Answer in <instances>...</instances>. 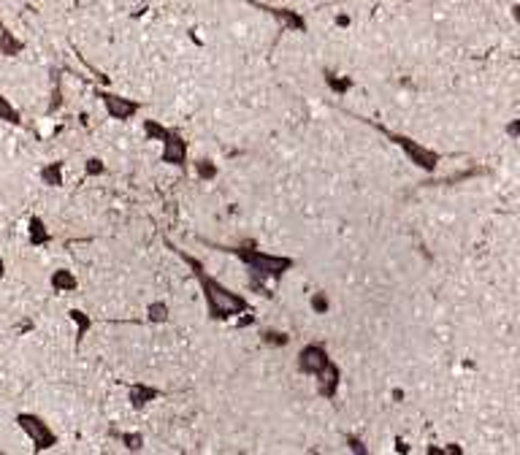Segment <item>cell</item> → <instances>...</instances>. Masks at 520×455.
I'll list each match as a JSON object with an SVG mask.
<instances>
[{"label": "cell", "mask_w": 520, "mask_h": 455, "mask_svg": "<svg viewBox=\"0 0 520 455\" xmlns=\"http://www.w3.org/2000/svg\"><path fill=\"white\" fill-rule=\"evenodd\" d=\"M176 252H179V249H176ZM179 258L195 274V279H198V285H201V290H204L206 309H209V318L212 320H233L236 315H244V312L250 309V301L241 298L236 290L225 287L222 282H217L212 274L204 271L201 260H195V258H190V255H184V252H179Z\"/></svg>", "instance_id": "obj_1"}, {"label": "cell", "mask_w": 520, "mask_h": 455, "mask_svg": "<svg viewBox=\"0 0 520 455\" xmlns=\"http://www.w3.org/2000/svg\"><path fill=\"white\" fill-rule=\"evenodd\" d=\"M252 276H266V279H282L285 274L296 266L293 258H285V255H268V252H260V249H230Z\"/></svg>", "instance_id": "obj_2"}, {"label": "cell", "mask_w": 520, "mask_h": 455, "mask_svg": "<svg viewBox=\"0 0 520 455\" xmlns=\"http://www.w3.org/2000/svg\"><path fill=\"white\" fill-rule=\"evenodd\" d=\"M14 420H17L19 431L33 442V450H36V453L52 450V447L57 445V434L52 431V425L43 420L41 414H36V412H19Z\"/></svg>", "instance_id": "obj_3"}, {"label": "cell", "mask_w": 520, "mask_h": 455, "mask_svg": "<svg viewBox=\"0 0 520 455\" xmlns=\"http://www.w3.org/2000/svg\"><path fill=\"white\" fill-rule=\"evenodd\" d=\"M388 138L409 157V163L412 166H418V168H423V171H436V166H439V155L433 152V149H429V146H423L420 141H415V138L409 136H401V133H388Z\"/></svg>", "instance_id": "obj_4"}, {"label": "cell", "mask_w": 520, "mask_h": 455, "mask_svg": "<svg viewBox=\"0 0 520 455\" xmlns=\"http://www.w3.org/2000/svg\"><path fill=\"white\" fill-rule=\"evenodd\" d=\"M95 95L100 98V103H103V109H106V114L111 120L128 122V120H133L141 111V103L133 100V98H125V95H117V92L111 90H95Z\"/></svg>", "instance_id": "obj_5"}, {"label": "cell", "mask_w": 520, "mask_h": 455, "mask_svg": "<svg viewBox=\"0 0 520 455\" xmlns=\"http://www.w3.org/2000/svg\"><path fill=\"white\" fill-rule=\"evenodd\" d=\"M331 364H334V361L328 358V353H325V347H323V344L309 342V344H303L301 353H299V368H301L303 374H309V377L323 374V371H325Z\"/></svg>", "instance_id": "obj_6"}, {"label": "cell", "mask_w": 520, "mask_h": 455, "mask_svg": "<svg viewBox=\"0 0 520 455\" xmlns=\"http://www.w3.org/2000/svg\"><path fill=\"white\" fill-rule=\"evenodd\" d=\"M160 396H163V390L155 388V385H149V382H133L128 388V401L133 410H147Z\"/></svg>", "instance_id": "obj_7"}, {"label": "cell", "mask_w": 520, "mask_h": 455, "mask_svg": "<svg viewBox=\"0 0 520 455\" xmlns=\"http://www.w3.org/2000/svg\"><path fill=\"white\" fill-rule=\"evenodd\" d=\"M160 157H163V163H169L173 168H182L187 163V141L173 131L171 136L163 141V155Z\"/></svg>", "instance_id": "obj_8"}, {"label": "cell", "mask_w": 520, "mask_h": 455, "mask_svg": "<svg viewBox=\"0 0 520 455\" xmlns=\"http://www.w3.org/2000/svg\"><path fill=\"white\" fill-rule=\"evenodd\" d=\"M268 14L282 25V27H288V30H293V33H306V19H303L299 11H290V8H268Z\"/></svg>", "instance_id": "obj_9"}, {"label": "cell", "mask_w": 520, "mask_h": 455, "mask_svg": "<svg viewBox=\"0 0 520 455\" xmlns=\"http://www.w3.org/2000/svg\"><path fill=\"white\" fill-rule=\"evenodd\" d=\"M49 287L54 293H74L79 287V279H76V274L68 271V269H54L52 276H49Z\"/></svg>", "instance_id": "obj_10"}, {"label": "cell", "mask_w": 520, "mask_h": 455, "mask_svg": "<svg viewBox=\"0 0 520 455\" xmlns=\"http://www.w3.org/2000/svg\"><path fill=\"white\" fill-rule=\"evenodd\" d=\"M22 52H25V41L0 22V54L3 57H19Z\"/></svg>", "instance_id": "obj_11"}, {"label": "cell", "mask_w": 520, "mask_h": 455, "mask_svg": "<svg viewBox=\"0 0 520 455\" xmlns=\"http://www.w3.org/2000/svg\"><path fill=\"white\" fill-rule=\"evenodd\" d=\"M28 241H30V247H43V244L52 241V233H49V228H46V223L39 214H33L28 220Z\"/></svg>", "instance_id": "obj_12"}, {"label": "cell", "mask_w": 520, "mask_h": 455, "mask_svg": "<svg viewBox=\"0 0 520 455\" xmlns=\"http://www.w3.org/2000/svg\"><path fill=\"white\" fill-rule=\"evenodd\" d=\"M65 166L60 163V160H54V163H46L41 171H39V179H41V184H46V187H63L65 184Z\"/></svg>", "instance_id": "obj_13"}, {"label": "cell", "mask_w": 520, "mask_h": 455, "mask_svg": "<svg viewBox=\"0 0 520 455\" xmlns=\"http://www.w3.org/2000/svg\"><path fill=\"white\" fill-rule=\"evenodd\" d=\"M141 131H144L147 141H158V144H163V141L173 133V131H169V128H166L163 122H158V120H144V122H141Z\"/></svg>", "instance_id": "obj_14"}, {"label": "cell", "mask_w": 520, "mask_h": 455, "mask_svg": "<svg viewBox=\"0 0 520 455\" xmlns=\"http://www.w3.org/2000/svg\"><path fill=\"white\" fill-rule=\"evenodd\" d=\"M0 120L6 122V125H14V128H19L22 125V111L0 92Z\"/></svg>", "instance_id": "obj_15"}, {"label": "cell", "mask_w": 520, "mask_h": 455, "mask_svg": "<svg viewBox=\"0 0 520 455\" xmlns=\"http://www.w3.org/2000/svg\"><path fill=\"white\" fill-rule=\"evenodd\" d=\"M325 85H328L331 90L336 92V95H347V92L355 87V82H352L349 76H342V74H334V71H328V68H325Z\"/></svg>", "instance_id": "obj_16"}, {"label": "cell", "mask_w": 520, "mask_h": 455, "mask_svg": "<svg viewBox=\"0 0 520 455\" xmlns=\"http://www.w3.org/2000/svg\"><path fill=\"white\" fill-rule=\"evenodd\" d=\"M68 318H71V322L76 325V344H82L85 336H87V331L92 328V320L87 318V312H82V309H71Z\"/></svg>", "instance_id": "obj_17"}, {"label": "cell", "mask_w": 520, "mask_h": 455, "mask_svg": "<svg viewBox=\"0 0 520 455\" xmlns=\"http://www.w3.org/2000/svg\"><path fill=\"white\" fill-rule=\"evenodd\" d=\"M169 315H171V309H169L166 301H152V304H147V320H149V322L160 325V322L169 320Z\"/></svg>", "instance_id": "obj_18"}, {"label": "cell", "mask_w": 520, "mask_h": 455, "mask_svg": "<svg viewBox=\"0 0 520 455\" xmlns=\"http://www.w3.org/2000/svg\"><path fill=\"white\" fill-rule=\"evenodd\" d=\"M260 342H263L266 347H285V344H290V336H288L285 331H263V333H260Z\"/></svg>", "instance_id": "obj_19"}, {"label": "cell", "mask_w": 520, "mask_h": 455, "mask_svg": "<svg viewBox=\"0 0 520 455\" xmlns=\"http://www.w3.org/2000/svg\"><path fill=\"white\" fill-rule=\"evenodd\" d=\"M120 442L125 445V450H130V453H138V450H144V436L141 434H130V431H125V434H120Z\"/></svg>", "instance_id": "obj_20"}, {"label": "cell", "mask_w": 520, "mask_h": 455, "mask_svg": "<svg viewBox=\"0 0 520 455\" xmlns=\"http://www.w3.org/2000/svg\"><path fill=\"white\" fill-rule=\"evenodd\" d=\"M195 171H198L201 179H215L217 177V166L212 163V160H206V157L195 160Z\"/></svg>", "instance_id": "obj_21"}, {"label": "cell", "mask_w": 520, "mask_h": 455, "mask_svg": "<svg viewBox=\"0 0 520 455\" xmlns=\"http://www.w3.org/2000/svg\"><path fill=\"white\" fill-rule=\"evenodd\" d=\"M85 174L87 177H100V174H106V163H103L100 157H89L85 163Z\"/></svg>", "instance_id": "obj_22"}, {"label": "cell", "mask_w": 520, "mask_h": 455, "mask_svg": "<svg viewBox=\"0 0 520 455\" xmlns=\"http://www.w3.org/2000/svg\"><path fill=\"white\" fill-rule=\"evenodd\" d=\"M309 304H312V309H314L317 315H325V312H328V307H331V304H328V296H325V293H314Z\"/></svg>", "instance_id": "obj_23"}, {"label": "cell", "mask_w": 520, "mask_h": 455, "mask_svg": "<svg viewBox=\"0 0 520 455\" xmlns=\"http://www.w3.org/2000/svg\"><path fill=\"white\" fill-rule=\"evenodd\" d=\"M507 136L520 138V120H510V122H507Z\"/></svg>", "instance_id": "obj_24"}, {"label": "cell", "mask_w": 520, "mask_h": 455, "mask_svg": "<svg viewBox=\"0 0 520 455\" xmlns=\"http://www.w3.org/2000/svg\"><path fill=\"white\" fill-rule=\"evenodd\" d=\"M349 450H352V453H366L363 442H360V439H355V436H349Z\"/></svg>", "instance_id": "obj_25"}, {"label": "cell", "mask_w": 520, "mask_h": 455, "mask_svg": "<svg viewBox=\"0 0 520 455\" xmlns=\"http://www.w3.org/2000/svg\"><path fill=\"white\" fill-rule=\"evenodd\" d=\"M510 16H512V22H515V25H520V3H515V5L510 8Z\"/></svg>", "instance_id": "obj_26"}, {"label": "cell", "mask_w": 520, "mask_h": 455, "mask_svg": "<svg viewBox=\"0 0 520 455\" xmlns=\"http://www.w3.org/2000/svg\"><path fill=\"white\" fill-rule=\"evenodd\" d=\"M336 25H339V27H347V25H349V16H347V14H339V16H336Z\"/></svg>", "instance_id": "obj_27"}, {"label": "cell", "mask_w": 520, "mask_h": 455, "mask_svg": "<svg viewBox=\"0 0 520 455\" xmlns=\"http://www.w3.org/2000/svg\"><path fill=\"white\" fill-rule=\"evenodd\" d=\"M390 396H393V401H404V390H398V388H396Z\"/></svg>", "instance_id": "obj_28"}, {"label": "cell", "mask_w": 520, "mask_h": 455, "mask_svg": "<svg viewBox=\"0 0 520 455\" xmlns=\"http://www.w3.org/2000/svg\"><path fill=\"white\" fill-rule=\"evenodd\" d=\"M396 450H398V453H401V450H404V453H409V447H407V442H401V439H396Z\"/></svg>", "instance_id": "obj_29"}, {"label": "cell", "mask_w": 520, "mask_h": 455, "mask_svg": "<svg viewBox=\"0 0 520 455\" xmlns=\"http://www.w3.org/2000/svg\"><path fill=\"white\" fill-rule=\"evenodd\" d=\"M3 276H6V260L0 258V279H3Z\"/></svg>", "instance_id": "obj_30"}]
</instances>
